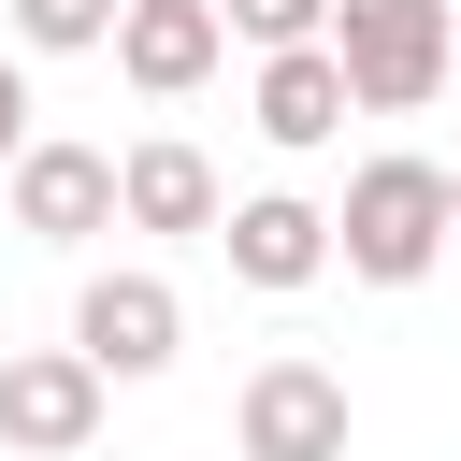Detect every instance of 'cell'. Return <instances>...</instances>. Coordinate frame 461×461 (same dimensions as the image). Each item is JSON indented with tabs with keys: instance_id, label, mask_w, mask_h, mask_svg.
I'll return each mask as SVG.
<instances>
[{
	"instance_id": "cell-1",
	"label": "cell",
	"mask_w": 461,
	"mask_h": 461,
	"mask_svg": "<svg viewBox=\"0 0 461 461\" xmlns=\"http://www.w3.org/2000/svg\"><path fill=\"white\" fill-rule=\"evenodd\" d=\"M447 230H461V187H447L432 158H360L346 202H331V245H346L360 288H418V274L447 259Z\"/></svg>"
},
{
	"instance_id": "cell-2",
	"label": "cell",
	"mask_w": 461,
	"mask_h": 461,
	"mask_svg": "<svg viewBox=\"0 0 461 461\" xmlns=\"http://www.w3.org/2000/svg\"><path fill=\"white\" fill-rule=\"evenodd\" d=\"M331 58L360 86V115H418L461 58V0H346L331 14Z\"/></svg>"
},
{
	"instance_id": "cell-3",
	"label": "cell",
	"mask_w": 461,
	"mask_h": 461,
	"mask_svg": "<svg viewBox=\"0 0 461 461\" xmlns=\"http://www.w3.org/2000/svg\"><path fill=\"white\" fill-rule=\"evenodd\" d=\"M101 403H115V375L86 346H14L0 360V447L14 461H86L101 447Z\"/></svg>"
},
{
	"instance_id": "cell-4",
	"label": "cell",
	"mask_w": 461,
	"mask_h": 461,
	"mask_svg": "<svg viewBox=\"0 0 461 461\" xmlns=\"http://www.w3.org/2000/svg\"><path fill=\"white\" fill-rule=\"evenodd\" d=\"M230 432H245V461H346V432H360V403H346V375L331 360H259L245 375V403H230Z\"/></svg>"
},
{
	"instance_id": "cell-5",
	"label": "cell",
	"mask_w": 461,
	"mask_h": 461,
	"mask_svg": "<svg viewBox=\"0 0 461 461\" xmlns=\"http://www.w3.org/2000/svg\"><path fill=\"white\" fill-rule=\"evenodd\" d=\"M115 216H130V158H101V144H29L14 158V230L29 245H86Z\"/></svg>"
},
{
	"instance_id": "cell-6",
	"label": "cell",
	"mask_w": 461,
	"mask_h": 461,
	"mask_svg": "<svg viewBox=\"0 0 461 461\" xmlns=\"http://www.w3.org/2000/svg\"><path fill=\"white\" fill-rule=\"evenodd\" d=\"M72 346L130 389V375H173V346H187V303L158 288V274H86V303H72Z\"/></svg>"
},
{
	"instance_id": "cell-7",
	"label": "cell",
	"mask_w": 461,
	"mask_h": 461,
	"mask_svg": "<svg viewBox=\"0 0 461 461\" xmlns=\"http://www.w3.org/2000/svg\"><path fill=\"white\" fill-rule=\"evenodd\" d=\"M216 245H230V274H245V288H317V274L346 259V245H331V216H317L303 187H259V202H230V230H216Z\"/></svg>"
},
{
	"instance_id": "cell-8",
	"label": "cell",
	"mask_w": 461,
	"mask_h": 461,
	"mask_svg": "<svg viewBox=\"0 0 461 461\" xmlns=\"http://www.w3.org/2000/svg\"><path fill=\"white\" fill-rule=\"evenodd\" d=\"M216 58H230V14H216V0H130V29H115V72H130L144 101H187Z\"/></svg>"
},
{
	"instance_id": "cell-9",
	"label": "cell",
	"mask_w": 461,
	"mask_h": 461,
	"mask_svg": "<svg viewBox=\"0 0 461 461\" xmlns=\"http://www.w3.org/2000/svg\"><path fill=\"white\" fill-rule=\"evenodd\" d=\"M346 115H360V86H346V58H331V43H288V58H259V144L317 158V144H346Z\"/></svg>"
},
{
	"instance_id": "cell-10",
	"label": "cell",
	"mask_w": 461,
	"mask_h": 461,
	"mask_svg": "<svg viewBox=\"0 0 461 461\" xmlns=\"http://www.w3.org/2000/svg\"><path fill=\"white\" fill-rule=\"evenodd\" d=\"M130 230H230V202H216V158L202 144H130Z\"/></svg>"
},
{
	"instance_id": "cell-11",
	"label": "cell",
	"mask_w": 461,
	"mask_h": 461,
	"mask_svg": "<svg viewBox=\"0 0 461 461\" xmlns=\"http://www.w3.org/2000/svg\"><path fill=\"white\" fill-rule=\"evenodd\" d=\"M130 29V0H14V43L29 58H86V43H115Z\"/></svg>"
},
{
	"instance_id": "cell-12",
	"label": "cell",
	"mask_w": 461,
	"mask_h": 461,
	"mask_svg": "<svg viewBox=\"0 0 461 461\" xmlns=\"http://www.w3.org/2000/svg\"><path fill=\"white\" fill-rule=\"evenodd\" d=\"M216 14H230V43L288 58V43H331V14H346V0H216Z\"/></svg>"
},
{
	"instance_id": "cell-13",
	"label": "cell",
	"mask_w": 461,
	"mask_h": 461,
	"mask_svg": "<svg viewBox=\"0 0 461 461\" xmlns=\"http://www.w3.org/2000/svg\"><path fill=\"white\" fill-rule=\"evenodd\" d=\"M0 158H29V72L0 58Z\"/></svg>"
},
{
	"instance_id": "cell-14",
	"label": "cell",
	"mask_w": 461,
	"mask_h": 461,
	"mask_svg": "<svg viewBox=\"0 0 461 461\" xmlns=\"http://www.w3.org/2000/svg\"><path fill=\"white\" fill-rule=\"evenodd\" d=\"M447 187H461V173H447Z\"/></svg>"
}]
</instances>
